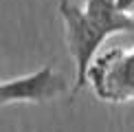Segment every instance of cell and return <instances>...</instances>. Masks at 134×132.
<instances>
[{
	"label": "cell",
	"mask_w": 134,
	"mask_h": 132,
	"mask_svg": "<svg viewBox=\"0 0 134 132\" xmlns=\"http://www.w3.org/2000/svg\"><path fill=\"white\" fill-rule=\"evenodd\" d=\"M59 15L64 20L66 29V44L68 51L75 59V84H72V95L88 86V68L97 57L99 46L105 42L108 31L101 29L97 22L88 18V13L81 7H77L70 0H62L59 2Z\"/></svg>",
	"instance_id": "cell-1"
},
{
	"label": "cell",
	"mask_w": 134,
	"mask_h": 132,
	"mask_svg": "<svg viewBox=\"0 0 134 132\" xmlns=\"http://www.w3.org/2000/svg\"><path fill=\"white\" fill-rule=\"evenodd\" d=\"M83 11L92 22L108 31V35L134 31V15H125L123 11H119L114 0H86Z\"/></svg>",
	"instance_id": "cell-4"
},
{
	"label": "cell",
	"mask_w": 134,
	"mask_h": 132,
	"mask_svg": "<svg viewBox=\"0 0 134 132\" xmlns=\"http://www.w3.org/2000/svg\"><path fill=\"white\" fill-rule=\"evenodd\" d=\"M66 90V79L53 66H42L35 73L0 81V106L9 103H44Z\"/></svg>",
	"instance_id": "cell-3"
},
{
	"label": "cell",
	"mask_w": 134,
	"mask_h": 132,
	"mask_svg": "<svg viewBox=\"0 0 134 132\" xmlns=\"http://www.w3.org/2000/svg\"><path fill=\"white\" fill-rule=\"evenodd\" d=\"M88 86L108 103L134 99V46L110 48L94 57L88 68Z\"/></svg>",
	"instance_id": "cell-2"
},
{
	"label": "cell",
	"mask_w": 134,
	"mask_h": 132,
	"mask_svg": "<svg viewBox=\"0 0 134 132\" xmlns=\"http://www.w3.org/2000/svg\"><path fill=\"white\" fill-rule=\"evenodd\" d=\"M119 11H123L125 15H134V0H114Z\"/></svg>",
	"instance_id": "cell-5"
}]
</instances>
